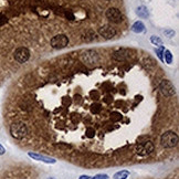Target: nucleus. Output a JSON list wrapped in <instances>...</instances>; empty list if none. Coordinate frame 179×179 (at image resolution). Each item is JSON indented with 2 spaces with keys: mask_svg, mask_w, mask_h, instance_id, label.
Returning <instances> with one entry per match:
<instances>
[{
  "mask_svg": "<svg viewBox=\"0 0 179 179\" xmlns=\"http://www.w3.org/2000/svg\"><path fill=\"white\" fill-rule=\"evenodd\" d=\"M10 134L13 138L16 139H22L26 137L28 134V127L27 125L22 122H16L12 123L10 126Z\"/></svg>",
  "mask_w": 179,
  "mask_h": 179,
  "instance_id": "1",
  "label": "nucleus"
},
{
  "mask_svg": "<svg viewBox=\"0 0 179 179\" xmlns=\"http://www.w3.org/2000/svg\"><path fill=\"white\" fill-rule=\"evenodd\" d=\"M160 143L165 148H174L178 144V135L175 132H165L160 137Z\"/></svg>",
  "mask_w": 179,
  "mask_h": 179,
  "instance_id": "2",
  "label": "nucleus"
},
{
  "mask_svg": "<svg viewBox=\"0 0 179 179\" xmlns=\"http://www.w3.org/2000/svg\"><path fill=\"white\" fill-rule=\"evenodd\" d=\"M159 91L163 94L164 96L166 97H170V96H174L176 94V88H175L174 84L171 83L170 81L168 80H163L159 83Z\"/></svg>",
  "mask_w": 179,
  "mask_h": 179,
  "instance_id": "3",
  "label": "nucleus"
},
{
  "mask_svg": "<svg viewBox=\"0 0 179 179\" xmlns=\"http://www.w3.org/2000/svg\"><path fill=\"white\" fill-rule=\"evenodd\" d=\"M51 47L53 49H64L65 47H68L69 44V38L65 34H57L51 39Z\"/></svg>",
  "mask_w": 179,
  "mask_h": 179,
  "instance_id": "4",
  "label": "nucleus"
},
{
  "mask_svg": "<svg viewBox=\"0 0 179 179\" xmlns=\"http://www.w3.org/2000/svg\"><path fill=\"white\" fill-rule=\"evenodd\" d=\"M105 15H106V18L113 23H119L123 21V13L114 7H111V8L107 9Z\"/></svg>",
  "mask_w": 179,
  "mask_h": 179,
  "instance_id": "5",
  "label": "nucleus"
},
{
  "mask_svg": "<svg viewBox=\"0 0 179 179\" xmlns=\"http://www.w3.org/2000/svg\"><path fill=\"white\" fill-rule=\"evenodd\" d=\"M13 57H15V60L18 63H26L30 58V51L27 48L20 47L15 51Z\"/></svg>",
  "mask_w": 179,
  "mask_h": 179,
  "instance_id": "6",
  "label": "nucleus"
},
{
  "mask_svg": "<svg viewBox=\"0 0 179 179\" xmlns=\"http://www.w3.org/2000/svg\"><path fill=\"white\" fill-rule=\"evenodd\" d=\"M154 149H155V146H154V143L148 140L144 144H139V145L136 146V153L140 156H145V155H149L151 153H153Z\"/></svg>",
  "mask_w": 179,
  "mask_h": 179,
  "instance_id": "7",
  "label": "nucleus"
},
{
  "mask_svg": "<svg viewBox=\"0 0 179 179\" xmlns=\"http://www.w3.org/2000/svg\"><path fill=\"white\" fill-rule=\"evenodd\" d=\"M99 34L103 36L104 39H112L116 36V30L109 24H105L99 29Z\"/></svg>",
  "mask_w": 179,
  "mask_h": 179,
  "instance_id": "8",
  "label": "nucleus"
},
{
  "mask_svg": "<svg viewBox=\"0 0 179 179\" xmlns=\"http://www.w3.org/2000/svg\"><path fill=\"white\" fill-rule=\"evenodd\" d=\"M28 156L30 157V158L33 159V160L41 161V163H45V164H55L57 163V160H55L54 158L48 157V156L41 155V154H38V153H31V151H29Z\"/></svg>",
  "mask_w": 179,
  "mask_h": 179,
  "instance_id": "9",
  "label": "nucleus"
},
{
  "mask_svg": "<svg viewBox=\"0 0 179 179\" xmlns=\"http://www.w3.org/2000/svg\"><path fill=\"white\" fill-rule=\"evenodd\" d=\"M130 50L128 49H118L112 53V58L116 61H125L130 58Z\"/></svg>",
  "mask_w": 179,
  "mask_h": 179,
  "instance_id": "10",
  "label": "nucleus"
},
{
  "mask_svg": "<svg viewBox=\"0 0 179 179\" xmlns=\"http://www.w3.org/2000/svg\"><path fill=\"white\" fill-rule=\"evenodd\" d=\"M132 31L135 33H142L145 31V24L142 21H136L135 23L132 26Z\"/></svg>",
  "mask_w": 179,
  "mask_h": 179,
  "instance_id": "11",
  "label": "nucleus"
},
{
  "mask_svg": "<svg viewBox=\"0 0 179 179\" xmlns=\"http://www.w3.org/2000/svg\"><path fill=\"white\" fill-rule=\"evenodd\" d=\"M136 13L137 16L142 19H146L149 16V12H148V9L146 8L145 6H139L137 9H136Z\"/></svg>",
  "mask_w": 179,
  "mask_h": 179,
  "instance_id": "12",
  "label": "nucleus"
},
{
  "mask_svg": "<svg viewBox=\"0 0 179 179\" xmlns=\"http://www.w3.org/2000/svg\"><path fill=\"white\" fill-rule=\"evenodd\" d=\"M128 176H130V171L128 170H121V171H117L116 174H114L113 178L114 179H127Z\"/></svg>",
  "mask_w": 179,
  "mask_h": 179,
  "instance_id": "13",
  "label": "nucleus"
},
{
  "mask_svg": "<svg viewBox=\"0 0 179 179\" xmlns=\"http://www.w3.org/2000/svg\"><path fill=\"white\" fill-rule=\"evenodd\" d=\"M164 61L167 63V64H171L173 63V54H171V52L169 50H164Z\"/></svg>",
  "mask_w": 179,
  "mask_h": 179,
  "instance_id": "14",
  "label": "nucleus"
},
{
  "mask_svg": "<svg viewBox=\"0 0 179 179\" xmlns=\"http://www.w3.org/2000/svg\"><path fill=\"white\" fill-rule=\"evenodd\" d=\"M102 111V105L99 103H94L91 105V112L93 114H99L100 112Z\"/></svg>",
  "mask_w": 179,
  "mask_h": 179,
  "instance_id": "15",
  "label": "nucleus"
},
{
  "mask_svg": "<svg viewBox=\"0 0 179 179\" xmlns=\"http://www.w3.org/2000/svg\"><path fill=\"white\" fill-rule=\"evenodd\" d=\"M151 42L154 44V45H157V47H161L163 45V41H161L160 38L156 36H151Z\"/></svg>",
  "mask_w": 179,
  "mask_h": 179,
  "instance_id": "16",
  "label": "nucleus"
},
{
  "mask_svg": "<svg viewBox=\"0 0 179 179\" xmlns=\"http://www.w3.org/2000/svg\"><path fill=\"white\" fill-rule=\"evenodd\" d=\"M164 50H165V48L161 45L159 49H156V54H157V57L159 58V60L160 61H163L164 62Z\"/></svg>",
  "mask_w": 179,
  "mask_h": 179,
  "instance_id": "17",
  "label": "nucleus"
},
{
  "mask_svg": "<svg viewBox=\"0 0 179 179\" xmlns=\"http://www.w3.org/2000/svg\"><path fill=\"white\" fill-rule=\"evenodd\" d=\"M86 136H87L88 138H93L94 136H95V130H94V128H87L86 130Z\"/></svg>",
  "mask_w": 179,
  "mask_h": 179,
  "instance_id": "18",
  "label": "nucleus"
},
{
  "mask_svg": "<svg viewBox=\"0 0 179 179\" xmlns=\"http://www.w3.org/2000/svg\"><path fill=\"white\" fill-rule=\"evenodd\" d=\"M164 33H165V36H166L167 38H173V36H175V31H174V30H170V29H168V30H165V31H164Z\"/></svg>",
  "mask_w": 179,
  "mask_h": 179,
  "instance_id": "19",
  "label": "nucleus"
},
{
  "mask_svg": "<svg viewBox=\"0 0 179 179\" xmlns=\"http://www.w3.org/2000/svg\"><path fill=\"white\" fill-rule=\"evenodd\" d=\"M109 177L107 176L106 174H99V175H96V176H94L93 178L91 179H109Z\"/></svg>",
  "mask_w": 179,
  "mask_h": 179,
  "instance_id": "20",
  "label": "nucleus"
},
{
  "mask_svg": "<svg viewBox=\"0 0 179 179\" xmlns=\"http://www.w3.org/2000/svg\"><path fill=\"white\" fill-rule=\"evenodd\" d=\"M5 153H6V148L0 144V155H5Z\"/></svg>",
  "mask_w": 179,
  "mask_h": 179,
  "instance_id": "21",
  "label": "nucleus"
},
{
  "mask_svg": "<svg viewBox=\"0 0 179 179\" xmlns=\"http://www.w3.org/2000/svg\"><path fill=\"white\" fill-rule=\"evenodd\" d=\"M79 179H91V177L87 176V175H82V176H80Z\"/></svg>",
  "mask_w": 179,
  "mask_h": 179,
  "instance_id": "22",
  "label": "nucleus"
},
{
  "mask_svg": "<svg viewBox=\"0 0 179 179\" xmlns=\"http://www.w3.org/2000/svg\"><path fill=\"white\" fill-rule=\"evenodd\" d=\"M48 179H53V178H48Z\"/></svg>",
  "mask_w": 179,
  "mask_h": 179,
  "instance_id": "23",
  "label": "nucleus"
}]
</instances>
